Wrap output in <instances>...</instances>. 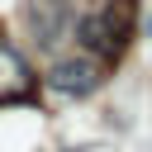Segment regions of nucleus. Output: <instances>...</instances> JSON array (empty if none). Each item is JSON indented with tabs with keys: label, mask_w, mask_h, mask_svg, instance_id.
I'll return each instance as SVG.
<instances>
[{
	"label": "nucleus",
	"mask_w": 152,
	"mask_h": 152,
	"mask_svg": "<svg viewBox=\"0 0 152 152\" xmlns=\"http://www.w3.org/2000/svg\"><path fill=\"white\" fill-rule=\"evenodd\" d=\"M100 81H104V66L95 62V57H62V62H52V71H48V86L57 90V95H66V100H86V95H95L100 90Z\"/></svg>",
	"instance_id": "obj_1"
},
{
	"label": "nucleus",
	"mask_w": 152,
	"mask_h": 152,
	"mask_svg": "<svg viewBox=\"0 0 152 152\" xmlns=\"http://www.w3.org/2000/svg\"><path fill=\"white\" fill-rule=\"evenodd\" d=\"M24 19H28V28H33V43H38V48H52V43L66 33L71 10H66V0H28V5H24Z\"/></svg>",
	"instance_id": "obj_3"
},
{
	"label": "nucleus",
	"mask_w": 152,
	"mask_h": 152,
	"mask_svg": "<svg viewBox=\"0 0 152 152\" xmlns=\"http://www.w3.org/2000/svg\"><path fill=\"white\" fill-rule=\"evenodd\" d=\"M76 38H81L86 57H119L114 43H109V33H104V24H100V14H86V19L76 24Z\"/></svg>",
	"instance_id": "obj_5"
},
{
	"label": "nucleus",
	"mask_w": 152,
	"mask_h": 152,
	"mask_svg": "<svg viewBox=\"0 0 152 152\" xmlns=\"http://www.w3.org/2000/svg\"><path fill=\"white\" fill-rule=\"evenodd\" d=\"M28 100H33V71L0 33V104H28Z\"/></svg>",
	"instance_id": "obj_2"
},
{
	"label": "nucleus",
	"mask_w": 152,
	"mask_h": 152,
	"mask_svg": "<svg viewBox=\"0 0 152 152\" xmlns=\"http://www.w3.org/2000/svg\"><path fill=\"white\" fill-rule=\"evenodd\" d=\"M95 14H100V24H104L114 52H124V48L133 43V28H138V0H109V5L95 10Z\"/></svg>",
	"instance_id": "obj_4"
}]
</instances>
